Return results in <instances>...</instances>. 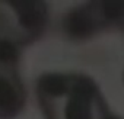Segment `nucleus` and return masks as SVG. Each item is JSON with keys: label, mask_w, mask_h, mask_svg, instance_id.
<instances>
[{"label": "nucleus", "mask_w": 124, "mask_h": 119, "mask_svg": "<svg viewBox=\"0 0 124 119\" xmlns=\"http://www.w3.org/2000/svg\"><path fill=\"white\" fill-rule=\"evenodd\" d=\"M104 119H120V118H117V116L111 115V112L107 109V112H105V115H104Z\"/></svg>", "instance_id": "nucleus-4"}, {"label": "nucleus", "mask_w": 124, "mask_h": 119, "mask_svg": "<svg viewBox=\"0 0 124 119\" xmlns=\"http://www.w3.org/2000/svg\"><path fill=\"white\" fill-rule=\"evenodd\" d=\"M47 15V5L44 2L0 3V26L21 45L41 35Z\"/></svg>", "instance_id": "nucleus-2"}, {"label": "nucleus", "mask_w": 124, "mask_h": 119, "mask_svg": "<svg viewBox=\"0 0 124 119\" xmlns=\"http://www.w3.org/2000/svg\"><path fill=\"white\" fill-rule=\"evenodd\" d=\"M25 102V90L16 70L0 68V118L16 116Z\"/></svg>", "instance_id": "nucleus-3"}, {"label": "nucleus", "mask_w": 124, "mask_h": 119, "mask_svg": "<svg viewBox=\"0 0 124 119\" xmlns=\"http://www.w3.org/2000/svg\"><path fill=\"white\" fill-rule=\"evenodd\" d=\"M39 94L50 119H104L108 109L95 83L83 76H50Z\"/></svg>", "instance_id": "nucleus-1"}]
</instances>
